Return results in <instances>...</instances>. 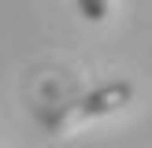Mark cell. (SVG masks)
Here are the masks:
<instances>
[{
  "label": "cell",
  "instance_id": "cell-1",
  "mask_svg": "<svg viewBox=\"0 0 152 148\" xmlns=\"http://www.w3.org/2000/svg\"><path fill=\"white\" fill-rule=\"evenodd\" d=\"M134 100V81L119 78V81H108V85L93 89L89 96H82L78 107H74V118H96V115H111V111L126 107Z\"/></svg>",
  "mask_w": 152,
  "mask_h": 148
},
{
  "label": "cell",
  "instance_id": "cell-2",
  "mask_svg": "<svg viewBox=\"0 0 152 148\" xmlns=\"http://www.w3.org/2000/svg\"><path fill=\"white\" fill-rule=\"evenodd\" d=\"M82 15H86L89 22H104L108 19V0H78Z\"/></svg>",
  "mask_w": 152,
  "mask_h": 148
}]
</instances>
